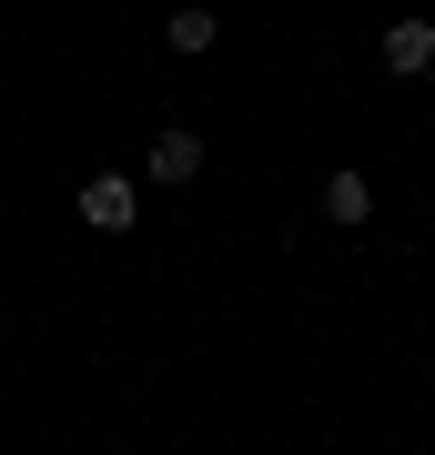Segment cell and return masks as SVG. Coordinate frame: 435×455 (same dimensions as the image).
I'll return each mask as SVG.
<instances>
[{"mask_svg":"<svg viewBox=\"0 0 435 455\" xmlns=\"http://www.w3.org/2000/svg\"><path fill=\"white\" fill-rule=\"evenodd\" d=\"M132 212H142V182L132 172H92L81 182V223L92 233H132Z\"/></svg>","mask_w":435,"mask_h":455,"instance_id":"obj_1","label":"cell"},{"mask_svg":"<svg viewBox=\"0 0 435 455\" xmlns=\"http://www.w3.org/2000/svg\"><path fill=\"white\" fill-rule=\"evenodd\" d=\"M142 172H152V182H193V172H203V132H182V122H173V132H152Z\"/></svg>","mask_w":435,"mask_h":455,"instance_id":"obj_2","label":"cell"},{"mask_svg":"<svg viewBox=\"0 0 435 455\" xmlns=\"http://www.w3.org/2000/svg\"><path fill=\"white\" fill-rule=\"evenodd\" d=\"M385 71H395V82H425V71H435V20H395V31H385Z\"/></svg>","mask_w":435,"mask_h":455,"instance_id":"obj_3","label":"cell"},{"mask_svg":"<svg viewBox=\"0 0 435 455\" xmlns=\"http://www.w3.org/2000/svg\"><path fill=\"white\" fill-rule=\"evenodd\" d=\"M162 41H173V51H182V61H203V51H213V41H223V20H213V11H203V0H182V11H173V20H162Z\"/></svg>","mask_w":435,"mask_h":455,"instance_id":"obj_4","label":"cell"},{"mask_svg":"<svg viewBox=\"0 0 435 455\" xmlns=\"http://www.w3.org/2000/svg\"><path fill=\"white\" fill-rule=\"evenodd\" d=\"M324 212H334V223H365V212H375V182L365 172H334V182H324Z\"/></svg>","mask_w":435,"mask_h":455,"instance_id":"obj_5","label":"cell"}]
</instances>
